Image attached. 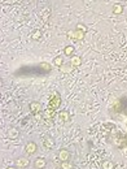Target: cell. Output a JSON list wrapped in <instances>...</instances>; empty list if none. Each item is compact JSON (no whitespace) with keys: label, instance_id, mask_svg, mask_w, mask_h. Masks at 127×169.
Returning <instances> with one entry per match:
<instances>
[{"label":"cell","instance_id":"8fae6325","mask_svg":"<svg viewBox=\"0 0 127 169\" xmlns=\"http://www.w3.org/2000/svg\"><path fill=\"white\" fill-rule=\"evenodd\" d=\"M7 169H17V167H10V168H7Z\"/></svg>","mask_w":127,"mask_h":169},{"label":"cell","instance_id":"52a82bcc","mask_svg":"<svg viewBox=\"0 0 127 169\" xmlns=\"http://www.w3.org/2000/svg\"><path fill=\"white\" fill-rule=\"evenodd\" d=\"M53 144H55V142H53L52 138H47V139L44 140V146H46L47 148H52Z\"/></svg>","mask_w":127,"mask_h":169},{"label":"cell","instance_id":"9c48e42d","mask_svg":"<svg viewBox=\"0 0 127 169\" xmlns=\"http://www.w3.org/2000/svg\"><path fill=\"white\" fill-rule=\"evenodd\" d=\"M31 109H33V111H38V104H34V105H31Z\"/></svg>","mask_w":127,"mask_h":169},{"label":"cell","instance_id":"6da1fadb","mask_svg":"<svg viewBox=\"0 0 127 169\" xmlns=\"http://www.w3.org/2000/svg\"><path fill=\"white\" fill-rule=\"evenodd\" d=\"M30 165V160L27 158H18L17 160H16V167L17 168H27Z\"/></svg>","mask_w":127,"mask_h":169},{"label":"cell","instance_id":"ba28073f","mask_svg":"<svg viewBox=\"0 0 127 169\" xmlns=\"http://www.w3.org/2000/svg\"><path fill=\"white\" fill-rule=\"evenodd\" d=\"M8 134H9V137L12 139H16L18 137V131L16 130V129H12V130H9V133H8Z\"/></svg>","mask_w":127,"mask_h":169},{"label":"cell","instance_id":"8992f818","mask_svg":"<svg viewBox=\"0 0 127 169\" xmlns=\"http://www.w3.org/2000/svg\"><path fill=\"white\" fill-rule=\"evenodd\" d=\"M60 168L61 169H73V164H71L69 160H67V161H61Z\"/></svg>","mask_w":127,"mask_h":169},{"label":"cell","instance_id":"277c9868","mask_svg":"<svg viewBox=\"0 0 127 169\" xmlns=\"http://www.w3.org/2000/svg\"><path fill=\"white\" fill-rule=\"evenodd\" d=\"M46 159H43V158H38L37 160L34 161V165H35V168L37 169H43L46 167Z\"/></svg>","mask_w":127,"mask_h":169},{"label":"cell","instance_id":"5b68a950","mask_svg":"<svg viewBox=\"0 0 127 169\" xmlns=\"http://www.w3.org/2000/svg\"><path fill=\"white\" fill-rule=\"evenodd\" d=\"M114 163L110 161V160H105L104 163H102V169H114Z\"/></svg>","mask_w":127,"mask_h":169},{"label":"cell","instance_id":"30bf717a","mask_svg":"<svg viewBox=\"0 0 127 169\" xmlns=\"http://www.w3.org/2000/svg\"><path fill=\"white\" fill-rule=\"evenodd\" d=\"M61 117H62V119H64V117H65V119H66V117H67V115H66V113H65V115H64V113H61Z\"/></svg>","mask_w":127,"mask_h":169},{"label":"cell","instance_id":"7a4b0ae2","mask_svg":"<svg viewBox=\"0 0 127 169\" xmlns=\"http://www.w3.org/2000/svg\"><path fill=\"white\" fill-rule=\"evenodd\" d=\"M38 151V146L35 142H29L26 144V154L27 155H34Z\"/></svg>","mask_w":127,"mask_h":169},{"label":"cell","instance_id":"3957f363","mask_svg":"<svg viewBox=\"0 0 127 169\" xmlns=\"http://www.w3.org/2000/svg\"><path fill=\"white\" fill-rule=\"evenodd\" d=\"M58 159L61 160V161H67V160L70 159V152L66 150V148H61L60 151H58Z\"/></svg>","mask_w":127,"mask_h":169}]
</instances>
